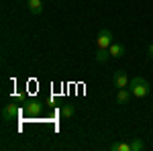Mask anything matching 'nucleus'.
<instances>
[{
	"instance_id": "nucleus-1",
	"label": "nucleus",
	"mask_w": 153,
	"mask_h": 151,
	"mask_svg": "<svg viewBox=\"0 0 153 151\" xmlns=\"http://www.w3.org/2000/svg\"><path fill=\"white\" fill-rule=\"evenodd\" d=\"M129 90L133 92V96H137V98H145V96H149V92H151V86H149V82L145 80V78L135 76V78H131Z\"/></svg>"
},
{
	"instance_id": "nucleus-2",
	"label": "nucleus",
	"mask_w": 153,
	"mask_h": 151,
	"mask_svg": "<svg viewBox=\"0 0 153 151\" xmlns=\"http://www.w3.org/2000/svg\"><path fill=\"white\" fill-rule=\"evenodd\" d=\"M110 45H112V33H110V29H102L96 37V47L98 49H108Z\"/></svg>"
},
{
	"instance_id": "nucleus-3",
	"label": "nucleus",
	"mask_w": 153,
	"mask_h": 151,
	"mask_svg": "<svg viewBox=\"0 0 153 151\" xmlns=\"http://www.w3.org/2000/svg\"><path fill=\"white\" fill-rule=\"evenodd\" d=\"M16 116H19V106L16 104H6L4 108H2V123L4 125H8V123H12V121H16Z\"/></svg>"
},
{
	"instance_id": "nucleus-4",
	"label": "nucleus",
	"mask_w": 153,
	"mask_h": 151,
	"mask_svg": "<svg viewBox=\"0 0 153 151\" xmlns=\"http://www.w3.org/2000/svg\"><path fill=\"white\" fill-rule=\"evenodd\" d=\"M112 84H114V88H129V84H131V78L125 74V71H114L112 74Z\"/></svg>"
},
{
	"instance_id": "nucleus-5",
	"label": "nucleus",
	"mask_w": 153,
	"mask_h": 151,
	"mask_svg": "<svg viewBox=\"0 0 153 151\" xmlns=\"http://www.w3.org/2000/svg\"><path fill=\"white\" fill-rule=\"evenodd\" d=\"M41 110H43V104H41L39 100H27V102H25V112L29 116L41 115Z\"/></svg>"
},
{
	"instance_id": "nucleus-6",
	"label": "nucleus",
	"mask_w": 153,
	"mask_h": 151,
	"mask_svg": "<svg viewBox=\"0 0 153 151\" xmlns=\"http://www.w3.org/2000/svg\"><path fill=\"white\" fill-rule=\"evenodd\" d=\"M108 49H110V55H112V57H114V59L123 57V55L127 53V47L123 45V43H112V45L108 47Z\"/></svg>"
},
{
	"instance_id": "nucleus-7",
	"label": "nucleus",
	"mask_w": 153,
	"mask_h": 151,
	"mask_svg": "<svg viewBox=\"0 0 153 151\" xmlns=\"http://www.w3.org/2000/svg\"><path fill=\"white\" fill-rule=\"evenodd\" d=\"M131 96H133V92H131L129 88H120V90L117 92V102L118 104H129Z\"/></svg>"
},
{
	"instance_id": "nucleus-8",
	"label": "nucleus",
	"mask_w": 153,
	"mask_h": 151,
	"mask_svg": "<svg viewBox=\"0 0 153 151\" xmlns=\"http://www.w3.org/2000/svg\"><path fill=\"white\" fill-rule=\"evenodd\" d=\"M27 8L31 14H41L43 12V0H29L27 2Z\"/></svg>"
},
{
	"instance_id": "nucleus-9",
	"label": "nucleus",
	"mask_w": 153,
	"mask_h": 151,
	"mask_svg": "<svg viewBox=\"0 0 153 151\" xmlns=\"http://www.w3.org/2000/svg\"><path fill=\"white\" fill-rule=\"evenodd\" d=\"M110 57H112V55H110V49H98V51L94 53L96 63H104V61H108Z\"/></svg>"
},
{
	"instance_id": "nucleus-10",
	"label": "nucleus",
	"mask_w": 153,
	"mask_h": 151,
	"mask_svg": "<svg viewBox=\"0 0 153 151\" xmlns=\"http://www.w3.org/2000/svg\"><path fill=\"white\" fill-rule=\"evenodd\" d=\"M110 151H131V141H123V143H112Z\"/></svg>"
},
{
	"instance_id": "nucleus-11",
	"label": "nucleus",
	"mask_w": 153,
	"mask_h": 151,
	"mask_svg": "<svg viewBox=\"0 0 153 151\" xmlns=\"http://www.w3.org/2000/svg\"><path fill=\"white\" fill-rule=\"evenodd\" d=\"M143 147H145V143H143L139 137H133V139H131V151H141Z\"/></svg>"
},
{
	"instance_id": "nucleus-12",
	"label": "nucleus",
	"mask_w": 153,
	"mask_h": 151,
	"mask_svg": "<svg viewBox=\"0 0 153 151\" xmlns=\"http://www.w3.org/2000/svg\"><path fill=\"white\" fill-rule=\"evenodd\" d=\"M61 116H63V118L74 116V104H63L61 106Z\"/></svg>"
},
{
	"instance_id": "nucleus-13",
	"label": "nucleus",
	"mask_w": 153,
	"mask_h": 151,
	"mask_svg": "<svg viewBox=\"0 0 153 151\" xmlns=\"http://www.w3.org/2000/svg\"><path fill=\"white\" fill-rule=\"evenodd\" d=\"M147 55L153 59V43H149V47H147Z\"/></svg>"
}]
</instances>
